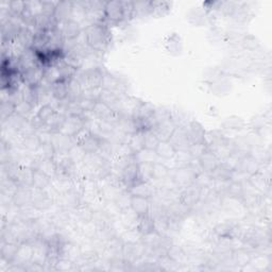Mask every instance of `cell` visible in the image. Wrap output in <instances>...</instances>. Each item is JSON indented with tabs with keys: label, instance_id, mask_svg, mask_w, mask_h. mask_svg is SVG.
<instances>
[{
	"label": "cell",
	"instance_id": "f546056e",
	"mask_svg": "<svg viewBox=\"0 0 272 272\" xmlns=\"http://www.w3.org/2000/svg\"><path fill=\"white\" fill-rule=\"evenodd\" d=\"M33 169V168H32ZM51 184V177L47 176L41 170L33 169V188L46 189Z\"/></svg>",
	"mask_w": 272,
	"mask_h": 272
},
{
	"label": "cell",
	"instance_id": "bcb514c9",
	"mask_svg": "<svg viewBox=\"0 0 272 272\" xmlns=\"http://www.w3.org/2000/svg\"><path fill=\"white\" fill-rule=\"evenodd\" d=\"M242 46L243 49L248 51H255L260 48V42L258 39L252 34H247L242 38Z\"/></svg>",
	"mask_w": 272,
	"mask_h": 272
},
{
	"label": "cell",
	"instance_id": "f6af8a7d",
	"mask_svg": "<svg viewBox=\"0 0 272 272\" xmlns=\"http://www.w3.org/2000/svg\"><path fill=\"white\" fill-rule=\"evenodd\" d=\"M134 17L151 14V1H133Z\"/></svg>",
	"mask_w": 272,
	"mask_h": 272
},
{
	"label": "cell",
	"instance_id": "603a6c76",
	"mask_svg": "<svg viewBox=\"0 0 272 272\" xmlns=\"http://www.w3.org/2000/svg\"><path fill=\"white\" fill-rule=\"evenodd\" d=\"M128 192L130 196H137L150 199L154 195V189L150 182H139L138 184L134 185L133 187L128 189Z\"/></svg>",
	"mask_w": 272,
	"mask_h": 272
},
{
	"label": "cell",
	"instance_id": "816d5d0a",
	"mask_svg": "<svg viewBox=\"0 0 272 272\" xmlns=\"http://www.w3.org/2000/svg\"><path fill=\"white\" fill-rule=\"evenodd\" d=\"M76 102L80 105V108L84 111V113H86V114H88V113H91V112L94 110V107L97 101L94 100V99L86 98L82 96L80 99H78Z\"/></svg>",
	"mask_w": 272,
	"mask_h": 272
},
{
	"label": "cell",
	"instance_id": "9c48e42d",
	"mask_svg": "<svg viewBox=\"0 0 272 272\" xmlns=\"http://www.w3.org/2000/svg\"><path fill=\"white\" fill-rule=\"evenodd\" d=\"M169 142L176 148L177 151L187 150L189 148V146L191 145V142L189 139L186 127L183 124L178 125L174 133H172Z\"/></svg>",
	"mask_w": 272,
	"mask_h": 272
},
{
	"label": "cell",
	"instance_id": "d6a6232c",
	"mask_svg": "<svg viewBox=\"0 0 272 272\" xmlns=\"http://www.w3.org/2000/svg\"><path fill=\"white\" fill-rule=\"evenodd\" d=\"M250 184L253 186L255 189H257L262 194H264L265 191L269 189V183L266 178L264 177V175L260 171L258 174L250 177L249 179Z\"/></svg>",
	"mask_w": 272,
	"mask_h": 272
},
{
	"label": "cell",
	"instance_id": "8992f818",
	"mask_svg": "<svg viewBox=\"0 0 272 272\" xmlns=\"http://www.w3.org/2000/svg\"><path fill=\"white\" fill-rule=\"evenodd\" d=\"M88 117H75V116H66L65 121L62 125L60 132L63 134L68 135L75 138L81 131L85 129V122Z\"/></svg>",
	"mask_w": 272,
	"mask_h": 272
},
{
	"label": "cell",
	"instance_id": "7bdbcfd3",
	"mask_svg": "<svg viewBox=\"0 0 272 272\" xmlns=\"http://www.w3.org/2000/svg\"><path fill=\"white\" fill-rule=\"evenodd\" d=\"M169 168L165 164L160 162L153 163V180H165L169 176Z\"/></svg>",
	"mask_w": 272,
	"mask_h": 272
},
{
	"label": "cell",
	"instance_id": "e575fe53",
	"mask_svg": "<svg viewBox=\"0 0 272 272\" xmlns=\"http://www.w3.org/2000/svg\"><path fill=\"white\" fill-rule=\"evenodd\" d=\"M23 147L27 149L28 151H34L36 152L38 148L41 147V142H39L37 133H31L28 135L23 136V142H22Z\"/></svg>",
	"mask_w": 272,
	"mask_h": 272
},
{
	"label": "cell",
	"instance_id": "ab89813d",
	"mask_svg": "<svg viewBox=\"0 0 272 272\" xmlns=\"http://www.w3.org/2000/svg\"><path fill=\"white\" fill-rule=\"evenodd\" d=\"M144 142H145V149L155 151L161 141L153 131L147 130V131H144Z\"/></svg>",
	"mask_w": 272,
	"mask_h": 272
},
{
	"label": "cell",
	"instance_id": "52a82bcc",
	"mask_svg": "<svg viewBox=\"0 0 272 272\" xmlns=\"http://www.w3.org/2000/svg\"><path fill=\"white\" fill-rule=\"evenodd\" d=\"M236 169L241 170L249 177H252L261 171L262 164L255 155L252 153H247L240 158Z\"/></svg>",
	"mask_w": 272,
	"mask_h": 272
},
{
	"label": "cell",
	"instance_id": "ee69618b",
	"mask_svg": "<svg viewBox=\"0 0 272 272\" xmlns=\"http://www.w3.org/2000/svg\"><path fill=\"white\" fill-rule=\"evenodd\" d=\"M15 107L16 104L13 103L12 101L1 102V107H0V117H1L2 122H4L6 119L15 114Z\"/></svg>",
	"mask_w": 272,
	"mask_h": 272
},
{
	"label": "cell",
	"instance_id": "e0dca14e",
	"mask_svg": "<svg viewBox=\"0 0 272 272\" xmlns=\"http://www.w3.org/2000/svg\"><path fill=\"white\" fill-rule=\"evenodd\" d=\"M185 127H186L191 144L205 143V134H207V131L204 130L203 125L200 122L197 121H191L187 124H185Z\"/></svg>",
	"mask_w": 272,
	"mask_h": 272
},
{
	"label": "cell",
	"instance_id": "277c9868",
	"mask_svg": "<svg viewBox=\"0 0 272 272\" xmlns=\"http://www.w3.org/2000/svg\"><path fill=\"white\" fill-rule=\"evenodd\" d=\"M119 179H121V184L127 189H130L131 187H133L134 185L138 184L139 182H144V181H142L141 176H139L138 164L135 162V160L132 161L127 166V167H125L121 172V176H119Z\"/></svg>",
	"mask_w": 272,
	"mask_h": 272
},
{
	"label": "cell",
	"instance_id": "6da1fadb",
	"mask_svg": "<svg viewBox=\"0 0 272 272\" xmlns=\"http://www.w3.org/2000/svg\"><path fill=\"white\" fill-rule=\"evenodd\" d=\"M83 38L92 51L101 52L109 47L111 33L105 23L91 24L83 29Z\"/></svg>",
	"mask_w": 272,
	"mask_h": 272
},
{
	"label": "cell",
	"instance_id": "db71d44e",
	"mask_svg": "<svg viewBox=\"0 0 272 272\" xmlns=\"http://www.w3.org/2000/svg\"><path fill=\"white\" fill-rule=\"evenodd\" d=\"M221 76H222V71H220L217 68H211L205 72V80L211 83H214L218 80H220L222 78Z\"/></svg>",
	"mask_w": 272,
	"mask_h": 272
},
{
	"label": "cell",
	"instance_id": "f1b7e54d",
	"mask_svg": "<svg viewBox=\"0 0 272 272\" xmlns=\"http://www.w3.org/2000/svg\"><path fill=\"white\" fill-rule=\"evenodd\" d=\"M155 152L157 156L160 158H163V160H172L177 153V150L169 141H164L160 142V144H158Z\"/></svg>",
	"mask_w": 272,
	"mask_h": 272
},
{
	"label": "cell",
	"instance_id": "11a10c76",
	"mask_svg": "<svg viewBox=\"0 0 272 272\" xmlns=\"http://www.w3.org/2000/svg\"><path fill=\"white\" fill-rule=\"evenodd\" d=\"M42 3H43V14L46 16H54L59 1H42Z\"/></svg>",
	"mask_w": 272,
	"mask_h": 272
},
{
	"label": "cell",
	"instance_id": "ba28073f",
	"mask_svg": "<svg viewBox=\"0 0 272 272\" xmlns=\"http://www.w3.org/2000/svg\"><path fill=\"white\" fill-rule=\"evenodd\" d=\"M59 25H61V28L59 27V29L61 31L65 42L76 41V39L80 37L81 33L83 32L81 24L76 22L75 19H68V21Z\"/></svg>",
	"mask_w": 272,
	"mask_h": 272
},
{
	"label": "cell",
	"instance_id": "7a4b0ae2",
	"mask_svg": "<svg viewBox=\"0 0 272 272\" xmlns=\"http://www.w3.org/2000/svg\"><path fill=\"white\" fill-rule=\"evenodd\" d=\"M51 145L55 149L56 155H68L72 149L75 148L76 143L75 139L61 133V132H56V133H52V139H51Z\"/></svg>",
	"mask_w": 272,
	"mask_h": 272
},
{
	"label": "cell",
	"instance_id": "ffe728a7",
	"mask_svg": "<svg viewBox=\"0 0 272 272\" xmlns=\"http://www.w3.org/2000/svg\"><path fill=\"white\" fill-rule=\"evenodd\" d=\"M198 161L203 172H207V174H210V172L213 171L217 167V165L220 163L217 155L211 149H208L205 151L204 153L198 158Z\"/></svg>",
	"mask_w": 272,
	"mask_h": 272
},
{
	"label": "cell",
	"instance_id": "ac0fdd59",
	"mask_svg": "<svg viewBox=\"0 0 272 272\" xmlns=\"http://www.w3.org/2000/svg\"><path fill=\"white\" fill-rule=\"evenodd\" d=\"M130 209L137 217L149 214L150 213L149 199L137 197V196H130Z\"/></svg>",
	"mask_w": 272,
	"mask_h": 272
},
{
	"label": "cell",
	"instance_id": "d6986e66",
	"mask_svg": "<svg viewBox=\"0 0 272 272\" xmlns=\"http://www.w3.org/2000/svg\"><path fill=\"white\" fill-rule=\"evenodd\" d=\"M58 172L57 175L61 174L65 179H71L76 174V164L74 158L68 155H61V160L57 162Z\"/></svg>",
	"mask_w": 272,
	"mask_h": 272
},
{
	"label": "cell",
	"instance_id": "f5cc1de1",
	"mask_svg": "<svg viewBox=\"0 0 272 272\" xmlns=\"http://www.w3.org/2000/svg\"><path fill=\"white\" fill-rule=\"evenodd\" d=\"M167 255L174 262H177L184 256V252L181 248H179L178 245H170L167 250Z\"/></svg>",
	"mask_w": 272,
	"mask_h": 272
},
{
	"label": "cell",
	"instance_id": "8d00e7d4",
	"mask_svg": "<svg viewBox=\"0 0 272 272\" xmlns=\"http://www.w3.org/2000/svg\"><path fill=\"white\" fill-rule=\"evenodd\" d=\"M172 160H175V163L177 164L178 167H186V166H189L191 164L195 158L191 156L188 150H179L177 151V153Z\"/></svg>",
	"mask_w": 272,
	"mask_h": 272
},
{
	"label": "cell",
	"instance_id": "b9f144b4",
	"mask_svg": "<svg viewBox=\"0 0 272 272\" xmlns=\"http://www.w3.org/2000/svg\"><path fill=\"white\" fill-rule=\"evenodd\" d=\"M171 3L166 1H151V14L156 16H164L168 14Z\"/></svg>",
	"mask_w": 272,
	"mask_h": 272
},
{
	"label": "cell",
	"instance_id": "f907efd6",
	"mask_svg": "<svg viewBox=\"0 0 272 272\" xmlns=\"http://www.w3.org/2000/svg\"><path fill=\"white\" fill-rule=\"evenodd\" d=\"M38 157H45V158H55L56 152L51 144H45L41 145V147L36 151Z\"/></svg>",
	"mask_w": 272,
	"mask_h": 272
},
{
	"label": "cell",
	"instance_id": "cb8c5ba5",
	"mask_svg": "<svg viewBox=\"0 0 272 272\" xmlns=\"http://www.w3.org/2000/svg\"><path fill=\"white\" fill-rule=\"evenodd\" d=\"M19 243L14 242H1V249H0V255H1V260L11 264L15 260L17 251H18Z\"/></svg>",
	"mask_w": 272,
	"mask_h": 272
},
{
	"label": "cell",
	"instance_id": "44dd1931",
	"mask_svg": "<svg viewBox=\"0 0 272 272\" xmlns=\"http://www.w3.org/2000/svg\"><path fill=\"white\" fill-rule=\"evenodd\" d=\"M54 17L58 24L72 19V1H59Z\"/></svg>",
	"mask_w": 272,
	"mask_h": 272
},
{
	"label": "cell",
	"instance_id": "7dc6e473",
	"mask_svg": "<svg viewBox=\"0 0 272 272\" xmlns=\"http://www.w3.org/2000/svg\"><path fill=\"white\" fill-rule=\"evenodd\" d=\"M34 110V107L27 101H21L16 104L15 107V114L22 116L24 118L29 119V116L31 115L32 111Z\"/></svg>",
	"mask_w": 272,
	"mask_h": 272
},
{
	"label": "cell",
	"instance_id": "836d02e7",
	"mask_svg": "<svg viewBox=\"0 0 272 272\" xmlns=\"http://www.w3.org/2000/svg\"><path fill=\"white\" fill-rule=\"evenodd\" d=\"M57 114V110L50 104H42L36 112V116L44 122H49Z\"/></svg>",
	"mask_w": 272,
	"mask_h": 272
},
{
	"label": "cell",
	"instance_id": "4dcf8cb0",
	"mask_svg": "<svg viewBox=\"0 0 272 272\" xmlns=\"http://www.w3.org/2000/svg\"><path fill=\"white\" fill-rule=\"evenodd\" d=\"M127 144L129 145V147L131 150L133 151L134 155L137 153V152L142 151L145 149V142H144V131H137L135 133L129 136Z\"/></svg>",
	"mask_w": 272,
	"mask_h": 272
},
{
	"label": "cell",
	"instance_id": "7c38bea8",
	"mask_svg": "<svg viewBox=\"0 0 272 272\" xmlns=\"http://www.w3.org/2000/svg\"><path fill=\"white\" fill-rule=\"evenodd\" d=\"M177 127H178L177 123L172 121V118H168L156 123L153 127V129H152V131H153L156 134V136L160 138L161 142H164V141H169Z\"/></svg>",
	"mask_w": 272,
	"mask_h": 272
},
{
	"label": "cell",
	"instance_id": "2e32d148",
	"mask_svg": "<svg viewBox=\"0 0 272 272\" xmlns=\"http://www.w3.org/2000/svg\"><path fill=\"white\" fill-rule=\"evenodd\" d=\"M101 89L107 90V91H111L113 92H115V94L121 96V94H122L123 91H124L123 90L124 85L118 77L113 76V75L110 74V72L105 71L104 75H103V79H102Z\"/></svg>",
	"mask_w": 272,
	"mask_h": 272
},
{
	"label": "cell",
	"instance_id": "5bb4252c",
	"mask_svg": "<svg viewBox=\"0 0 272 272\" xmlns=\"http://www.w3.org/2000/svg\"><path fill=\"white\" fill-rule=\"evenodd\" d=\"M52 205V200L46 189L32 188V207L37 211H46Z\"/></svg>",
	"mask_w": 272,
	"mask_h": 272
},
{
	"label": "cell",
	"instance_id": "f35d334b",
	"mask_svg": "<svg viewBox=\"0 0 272 272\" xmlns=\"http://www.w3.org/2000/svg\"><path fill=\"white\" fill-rule=\"evenodd\" d=\"M232 258H233L234 264L240 265V266H247V265L250 264L252 261L251 253L244 249L235 251L233 255H232Z\"/></svg>",
	"mask_w": 272,
	"mask_h": 272
},
{
	"label": "cell",
	"instance_id": "c3c4849f",
	"mask_svg": "<svg viewBox=\"0 0 272 272\" xmlns=\"http://www.w3.org/2000/svg\"><path fill=\"white\" fill-rule=\"evenodd\" d=\"M26 10V1L21 0H13L9 1V11L13 16H23Z\"/></svg>",
	"mask_w": 272,
	"mask_h": 272
},
{
	"label": "cell",
	"instance_id": "3957f363",
	"mask_svg": "<svg viewBox=\"0 0 272 272\" xmlns=\"http://www.w3.org/2000/svg\"><path fill=\"white\" fill-rule=\"evenodd\" d=\"M172 182L178 187L186 188L194 185L197 179V175L189 166L186 167H178L172 175Z\"/></svg>",
	"mask_w": 272,
	"mask_h": 272
},
{
	"label": "cell",
	"instance_id": "4fadbf2b",
	"mask_svg": "<svg viewBox=\"0 0 272 272\" xmlns=\"http://www.w3.org/2000/svg\"><path fill=\"white\" fill-rule=\"evenodd\" d=\"M30 167H32L33 169L41 170L44 174L51 178L57 176L58 172V164L55 158H45L37 156L36 160L32 162Z\"/></svg>",
	"mask_w": 272,
	"mask_h": 272
},
{
	"label": "cell",
	"instance_id": "9f6ffc18",
	"mask_svg": "<svg viewBox=\"0 0 272 272\" xmlns=\"http://www.w3.org/2000/svg\"><path fill=\"white\" fill-rule=\"evenodd\" d=\"M123 12H124V22L130 21L134 17V6L133 1H122Z\"/></svg>",
	"mask_w": 272,
	"mask_h": 272
},
{
	"label": "cell",
	"instance_id": "d4e9b609",
	"mask_svg": "<svg viewBox=\"0 0 272 272\" xmlns=\"http://www.w3.org/2000/svg\"><path fill=\"white\" fill-rule=\"evenodd\" d=\"M236 231H237L236 225L232 222L219 223L214 229L215 234L219 238H221V240H234Z\"/></svg>",
	"mask_w": 272,
	"mask_h": 272
},
{
	"label": "cell",
	"instance_id": "681fc988",
	"mask_svg": "<svg viewBox=\"0 0 272 272\" xmlns=\"http://www.w3.org/2000/svg\"><path fill=\"white\" fill-rule=\"evenodd\" d=\"M208 149L209 147L205 143H195V144H191L187 150L189 151V153L195 158V160H198V158L200 157Z\"/></svg>",
	"mask_w": 272,
	"mask_h": 272
},
{
	"label": "cell",
	"instance_id": "30bf717a",
	"mask_svg": "<svg viewBox=\"0 0 272 272\" xmlns=\"http://www.w3.org/2000/svg\"><path fill=\"white\" fill-rule=\"evenodd\" d=\"M202 191L203 190L201 188H199L196 184L191 185V186H188L186 188H183L179 201L191 209L200 201V199L202 197Z\"/></svg>",
	"mask_w": 272,
	"mask_h": 272
},
{
	"label": "cell",
	"instance_id": "9a60e30c",
	"mask_svg": "<svg viewBox=\"0 0 272 272\" xmlns=\"http://www.w3.org/2000/svg\"><path fill=\"white\" fill-rule=\"evenodd\" d=\"M12 203L18 209L30 207L32 205V188L18 186L12 197Z\"/></svg>",
	"mask_w": 272,
	"mask_h": 272
},
{
	"label": "cell",
	"instance_id": "1f68e13d",
	"mask_svg": "<svg viewBox=\"0 0 272 272\" xmlns=\"http://www.w3.org/2000/svg\"><path fill=\"white\" fill-rule=\"evenodd\" d=\"M158 157L156 152L154 150H149V149H143L142 151L137 152L134 155V160L136 163H151L153 164L155 162H158Z\"/></svg>",
	"mask_w": 272,
	"mask_h": 272
},
{
	"label": "cell",
	"instance_id": "4316f807",
	"mask_svg": "<svg viewBox=\"0 0 272 272\" xmlns=\"http://www.w3.org/2000/svg\"><path fill=\"white\" fill-rule=\"evenodd\" d=\"M232 172H233V169L229 167L225 163L220 162L217 165V167L213 171L210 172L209 175L214 181H230Z\"/></svg>",
	"mask_w": 272,
	"mask_h": 272
},
{
	"label": "cell",
	"instance_id": "484cf974",
	"mask_svg": "<svg viewBox=\"0 0 272 272\" xmlns=\"http://www.w3.org/2000/svg\"><path fill=\"white\" fill-rule=\"evenodd\" d=\"M51 92H52V96H54V98L59 102L68 100V96H69L68 80L59 81L55 84H52Z\"/></svg>",
	"mask_w": 272,
	"mask_h": 272
},
{
	"label": "cell",
	"instance_id": "83f0119b",
	"mask_svg": "<svg viewBox=\"0 0 272 272\" xmlns=\"http://www.w3.org/2000/svg\"><path fill=\"white\" fill-rule=\"evenodd\" d=\"M98 101H101L105 104H108L109 107H111L112 109H114L115 111H117L119 102H121V96L115 94V92H113L111 91H107V90L101 89L100 92H99Z\"/></svg>",
	"mask_w": 272,
	"mask_h": 272
},
{
	"label": "cell",
	"instance_id": "8fae6325",
	"mask_svg": "<svg viewBox=\"0 0 272 272\" xmlns=\"http://www.w3.org/2000/svg\"><path fill=\"white\" fill-rule=\"evenodd\" d=\"M45 67L43 65H37L28 69L22 74L23 83L29 86H38L44 81Z\"/></svg>",
	"mask_w": 272,
	"mask_h": 272
},
{
	"label": "cell",
	"instance_id": "5b68a950",
	"mask_svg": "<svg viewBox=\"0 0 272 272\" xmlns=\"http://www.w3.org/2000/svg\"><path fill=\"white\" fill-rule=\"evenodd\" d=\"M119 24L124 22L122 1H108L104 6V23Z\"/></svg>",
	"mask_w": 272,
	"mask_h": 272
},
{
	"label": "cell",
	"instance_id": "74e56055",
	"mask_svg": "<svg viewBox=\"0 0 272 272\" xmlns=\"http://www.w3.org/2000/svg\"><path fill=\"white\" fill-rule=\"evenodd\" d=\"M244 124H245V122L242 118L237 117V116H231V117H228L222 122V127L225 130L241 131L243 129Z\"/></svg>",
	"mask_w": 272,
	"mask_h": 272
},
{
	"label": "cell",
	"instance_id": "60d3db41",
	"mask_svg": "<svg viewBox=\"0 0 272 272\" xmlns=\"http://www.w3.org/2000/svg\"><path fill=\"white\" fill-rule=\"evenodd\" d=\"M138 169H139V176H141L142 181L151 182L153 180V164L141 163L138 164Z\"/></svg>",
	"mask_w": 272,
	"mask_h": 272
},
{
	"label": "cell",
	"instance_id": "d590c367",
	"mask_svg": "<svg viewBox=\"0 0 272 272\" xmlns=\"http://www.w3.org/2000/svg\"><path fill=\"white\" fill-rule=\"evenodd\" d=\"M227 196H229L231 199H234V200H241L243 196V186L242 183L236 182V181H230L229 186L227 189Z\"/></svg>",
	"mask_w": 272,
	"mask_h": 272
},
{
	"label": "cell",
	"instance_id": "7402d4cb",
	"mask_svg": "<svg viewBox=\"0 0 272 272\" xmlns=\"http://www.w3.org/2000/svg\"><path fill=\"white\" fill-rule=\"evenodd\" d=\"M136 229L138 231V233L142 236L150 234V233H152V232L156 231L155 222H154V219H153V217H152V215H150V213H149L145 216L137 217Z\"/></svg>",
	"mask_w": 272,
	"mask_h": 272
}]
</instances>
